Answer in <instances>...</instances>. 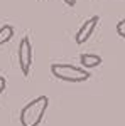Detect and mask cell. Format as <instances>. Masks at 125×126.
<instances>
[{
	"mask_svg": "<svg viewBox=\"0 0 125 126\" xmlns=\"http://www.w3.org/2000/svg\"><path fill=\"white\" fill-rule=\"evenodd\" d=\"M19 66H20V71L24 76H29L30 72V66H32V44H30V39L29 37H22L19 44Z\"/></svg>",
	"mask_w": 125,
	"mask_h": 126,
	"instance_id": "3",
	"label": "cell"
},
{
	"mask_svg": "<svg viewBox=\"0 0 125 126\" xmlns=\"http://www.w3.org/2000/svg\"><path fill=\"white\" fill-rule=\"evenodd\" d=\"M117 34H118L122 39H125V19L120 20V22L117 24Z\"/></svg>",
	"mask_w": 125,
	"mask_h": 126,
	"instance_id": "7",
	"label": "cell"
},
{
	"mask_svg": "<svg viewBox=\"0 0 125 126\" xmlns=\"http://www.w3.org/2000/svg\"><path fill=\"white\" fill-rule=\"evenodd\" d=\"M79 62L85 69H91V67H98L101 64V57L98 54H81Z\"/></svg>",
	"mask_w": 125,
	"mask_h": 126,
	"instance_id": "5",
	"label": "cell"
},
{
	"mask_svg": "<svg viewBox=\"0 0 125 126\" xmlns=\"http://www.w3.org/2000/svg\"><path fill=\"white\" fill-rule=\"evenodd\" d=\"M12 37H14V27H12L10 24L2 25V27H0V46L7 44Z\"/></svg>",
	"mask_w": 125,
	"mask_h": 126,
	"instance_id": "6",
	"label": "cell"
},
{
	"mask_svg": "<svg viewBox=\"0 0 125 126\" xmlns=\"http://www.w3.org/2000/svg\"><path fill=\"white\" fill-rule=\"evenodd\" d=\"M5 86H7V81H5V78H3V76H0V94L5 91Z\"/></svg>",
	"mask_w": 125,
	"mask_h": 126,
	"instance_id": "8",
	"label": "cell"
},
{
	"mask_svg": "<svg viewBox=\"0 0 125 126\" xmlns=\"http://www.w3.org/2000/svg\"><path fill=\"white\" fill-rule=\"evenodd\" d=\"M51 74L59 81L66 82H83L90 79V72L85 67H76L73 64H52Z\"/></svg>",
	"mask_w": 125,
	"mask_h": 126,
	"instance_id": "2",
	"label": "cell"
},
{
	"mask_svg": "<svg viewBox=\"0 0 125 126\" xmlns=\"http://www.w3.org/2000/svg\"><path fill=\"white\" fill-rule=\"evenodd\" d=\"M64 3L69 5V7H75V5H76V0H64Z\"/></svg>",
	"mask_w": 125,
	"mask_h": 126,
	"instance_id": "9",
	"label": "cell"
},
{
	"mask_svg": "<svg viewBox=\"0 0 125 126\" xmlns=\"http://www.w3.org/2000/svg\"><path fill=\"white\" fill-rule=\"evenodd\" d=\"M98 22H100V17H98V15H93L91 19H88L86 22L79 27V30L76 32V35H75V40H76L78 46H83V44L91 37V34L95 32Z\"/></svg>",
	"mask_w": 125,
	"mask_h": 126,
	"instance_id": "4",
	"label": "cell"
},
{
	"mask_svg": "<svg viewBox=\"0 0 125 126\" xmlns=\"http://www.w3.org/2000/svg\"><path fill=\"white\" fill-rule=\"evenodd\" d=\"M49 106V97L48 96H39L27 103L20 111V125L22 126H39L42 118L48 111Z\"/></svg>",
	"mask_w": 125,
	"mask_h": 126,
	"instance_id": "1",
	"label": "cell"
}]
</instances>
